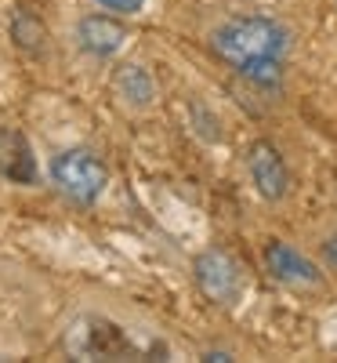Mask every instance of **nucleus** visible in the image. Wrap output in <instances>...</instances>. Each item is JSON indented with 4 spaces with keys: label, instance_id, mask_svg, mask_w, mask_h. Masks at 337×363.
Masks as SVG:
<instances>
[{
    "label": "nucleus",
    "instance_id": "f257e3e1",
    "mask_svg": "<svg viewBox=\"0 0 337 363\" xmlns=\"http://www.w3.org/2000/svg\"><path fill=\"white\" fill-rule=\"evenodd\" d=\"M210 48L218 51L225 62L243 66V62H251V58H283L287 48H290V37L275 18L236 15L210 33Z\"/></svg>",
    "mask_w": 337,
    "mask_h": 363
},
{
    "label": "nucleus",
    "instance_id": "f03ea898",
    "mask_svg": "<svg viewBox=\"0 0 337 363\" xmlns=\"http://www.w3.org/2000/svg\"><path fill=\"white\" fill-rule=\"evenodd\" d=\"M66 349L76 359H131L138 356V345L120 323L105 316H80L66 330Z\"/></svg>",
    "mask_w": 337,
    "mask_h": 363
},
{
    "label": "nucleus",
    "instance_id": "7ed1b4c3",
    "mask_svg": "<svg viewBox=\"0 0 337 363\" xmlns=\"http://www.w3.org/2000/svg\"><path fill=\"white\" fill-rule=\"evenodd\" d=\"M51 178L73 203H95L105 186H109V171L105 164L91 153V149H66L51 160Z\"/></svg>",
    "mask_w": 337,
    "mask_h": 363
},
{
    "label": "nucleus",
    "instance_id": "20e7f679",
    "mask_svg": "<svg viewBox=\"0 0 337 363\" xmlns=\"http://www.w3.org/2000/svg\"><path fill=\"white\" fill-rule=\"evenodd\" d=\"M193 277L214 306H232L243 291V272L229 251H203L193 262Z\"/></svg>",
    "mask_w": 337,
    "mask_h": 363
},
{
    "label": "nucleus",
    "instance_id": "39448f33",
    "mask_svg": "<svg viewBox=\"0 0 337 363\" xmlns=\"http://www.w3.org/2000/svg\"><path fill=\"white\" fill-rule=\"evenodd\" d=\"M247 167H251L254 189H258L265 200H283V196H287L290 174H287L283 153H280V149H275L268 138L251 142V149H247Z\"/></svg>",
    "mask_w": 337,
    "mask_h": 363
},
{
    "label": "nucleus",
    "instance_id": "423d86ee",
    "mask_svg": "<svg viewBox=\"0 0 337 363\" xmlns=\"http://www.w3.org/2000/svg\"><path fill=\"white\" fill-rule=\"evenodd\" d=\"M265 269H268L272 280L290 284V287H316L323 280L319 269L304 258L297 247L283 244V240H272V244L265 247Z\"/></svg>",
    "mask_w": 337,
    "mask_h": 363
},
{
    "label": "nucleus",
    "instance_id": "0eeeda50",
    "mask_svg": "<svg viewBox=\"0 0 337 363\" xmlns=\"http://www.w3.org/2000/svg\"><path fill=\"white\" fill-rule=\"evenodd\" d=\"M76 40H80V48H84L87 55L109 58V55H116L120 48H124L127 29H124V22H116V18H109V15H87V18H80V26H76Z\"/></svg>",
    "mask_w": 337,
    "mask_h": 363
},
{
    "label": "nucleus",
    "instance_id": "6e6552de",
    "mask_svg": "<svg viewBox=\"0 0 337 363\" xmlns=\"http://www.w3.org/2000/svg\"><path fill=\"white\" fill-rule=\"evenodd\" d=\"M0 171H4L11 182H18V186H29V182L37 178L33 149H29L22 131H11V128L0 131Z\"/></svg>",
    "mask_w": 337,
    "mask_h": 363
},
{
    "label": "nucleus",
    "instance_id": "1a4fd4ad",
    "mask_svg": "<svg viewBox=\"0 0 337 363\" xmlns=\"http://www.w3.org/2000/svg\"><path fill=\"white\" fill-rule=\"evenodd\" d=\"M113 87H116V95L124 99L127 106H149L152 102V95H156V84H152V77H149V69L145 66H120L116 69V77H113Z\"/></svg>",
    "mask_w": 337,
    "mask_h": 363
},
{
    "label": "nucleus",
    "instance_id": "9d476101",
    "mask_svg": "<svg viewBox=\"0 0 337 363\" xmlns=\"http://www.w3.org/2000/svg\"><path fill=\"white\" fill-rule=\"evenodd\" d=\"M11 40H15V48H22V51H40L44 48V40H47V29H44V22L33 15V11H15V18H11Z\"/></svg>",
    "mask_w": 337,
    "mask_h": 363
},
{
    "label": "nucleus",
    "instance_id": "9b49d317",
    "mask_svg": "<svg viewBox=\"0 0 337 363\" xmlns=\"http://www.w3.org/2000/svg\"><path fill=\"white\" fill-rule=\"evenodd\" d=\"M236 69L243 80H251L254 87H265V91L283 84V58H251V62H243Z\"/></svg>",
    "mask_w": 337,
    "mask_h": 363
},
{
    "label": "nucleus",
    "instance_id": "f8f14e48",
    "mask_svg": "<svg viewBox=\"0 0 337 363\" xmlns=\"http://www.w3.org/2000/svg\"><path fill=\"white\" fill-rule=\"evenodd\" d=\"M98 8H105V11H120V15H135V11H142V4L145 0H95Z\"/></svg>",
    "mask_w": 337,
    "mask_h": 363
},
{
    "label": "nucleus",
    "instance_id": "ddd939ff",
    "mask_svg": "<svg viewBox=\"0 0 337 363\" xmlns=\"http://www.w3.org/2000/svg\"><path fill=\"white\" fill-rule=\"evenodd\" d=\"M323 258H326V265H330V269H337V233L323 244Z\"/></svg>",
    "mask_w": 337,
    "mask_h": 363
}]
</instances>
